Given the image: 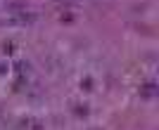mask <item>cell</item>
<instances>
[{"label": "cell", "instance_id": "obj_2", "mask_svg": "<svg viewBox=\"0 0 159 130\" xmlns=\"http://www.w3.org/2000/svg\"><path fill=\"white\" fill-rule=\"evenodd\" d=\"M154 92H157V88H154V80H147V83L140 88V95H143V97H147V99H152V97H154Z\"/></svg>", "mask_w": 159, "mask_h": 130}, {"label": "cell", "instance_id": "obj_1", "mask_svg": "<svg viewBox=\"0 0 159 130\" xmlns=\"http://www.w3.org/2000/svg\"><path fill=\"white\" fill-rule=\"evenodd\" d=\"M2 21L10 26H31L38 21V14L33 10H26L24 5H12L7 10V14L2 17Z\"/></svg>", "mask_w": 159, "mask_h": 130}]
</instances>
